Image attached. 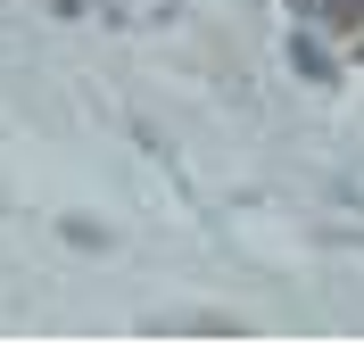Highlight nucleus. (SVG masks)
Wrapping results in <instances>:
<instances>
[{"label":"nucleus","instance_id":"1","mask_svg":"<svg viewBox=\"0 0 364 347\" xmlns=\"http://www.w3.org/2000/svg\"><path fill=\"white\" fill-rule=\"evenodd\" d=\"M323 25H331L348 50H364V0H323Z\"/></svg>","mask_w":364,"mask_h":347},{"label":"nucleus","instance_id":"2","mask_svg":"<svg viewBox=\"0 0 364 347\" xmlns=\"http://www.w3.org/2000/svg\"><path fill=\"white\" fill-rule=\"evenodd\" d=\"M50 9H58V17H75V0H50Z\"/></svg>","mask_w":364,"mask_h":347}]
</instances>
